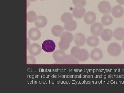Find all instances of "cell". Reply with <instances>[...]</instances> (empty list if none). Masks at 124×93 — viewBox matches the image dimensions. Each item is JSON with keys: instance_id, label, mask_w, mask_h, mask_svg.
Listing matches in <instances>:
<instances>
[{"instance_id": "31", "label": "cell", "mask_w": 124, "mask_h": 93, "mask_svg": "<svg viewBox=\"0 0 124 93\" xmlns=\"http://www.w3.org/2000/svg\"><path fill=\"white\" fill-rule=\"evenodd\" d=\"M29 1H31V2H34V1H35L37 0H28Z\"/></svg>"}, {"instance_id": "29", "label": "cell", "mask_w": 124, "mask_h": 93, "mask_svg": "<svg viewBox=\"0 0 124 93\" xmlns=\"http://www.w3.org/2000/svg\"><path fill=\"white\" fill-rule=\"evenodd\" d=\"M118 4L120 5H124V0H116Z\"/></svg>"}, {"instance_id": "25", "label": "cell", "mask_w": 124, "mask_h": 93, "mask_svg": "<svg viewBox=\"0 0 124 93\" xmlns=\"http://www.w3.org/2000/svg\"><path fill=\"white\" fill-rule=\"evenodd\" d=\"M82 54L79 61L80 62H84L87 61L90 56L88 52L85 49H82Z\"/></svg>"}, {"instance_id": "7", "label": "cell", "mask_w": 124, "mask_h": 93, "mask_svg": "<svg viewBox=\"0 0 124 93\" xmlns=\"http://www.w3.org/2000/svg\"><path fill=\"white\" fill-rule=\"evenodd\" d=\"M28 49L30 55L34 57L39 55L42 51L41 46L36 43L30 45Z\"/></svg>"}, {"instance_id": "22", "label": "cell", "mask_w": 124, "mask_h": 93, "mask_svg": "<svg viewBox=\"0 0 124 93\" xmlns=\"http://www.w3.org/2000/svg\"><path fill=\"white\" fill-rule=\"evenodd\" d=\"M79 62L72 57L71 54L67 55L66 57L64 62H62V64H79Z\"/></svg>"}, {"instance_id": "26", "label": "cell", "mask_w": 124, "mask_h": 93, "mask_svg": "<svg viewBox=\"0 0 124 93\" xmlns=\"http://www.w3.org/2000/svg\"><path fill=\"white\" fill-rule=\"evenodd\" d=\"M72 2L76 7H84L86 4V0H72Z\"/></svg>"}, {"instance_id": "30", "label": "cell", "mask_w": 124, "mask_h": 93, "mask_svg": "<svg viewBox=\"0 0 124 93\" xmlns=\"http://www.w3.org/2000/svg\"><path fill=\"white\" fill-rule=\"evenodd\" d=\"M122 48L124 50V40H123V42H122Z\"/></svg>"}, {"instance_id": "20", "label": "cell", "mask_w": 124, "mask_h": 93, "mask_svg": "<svg viewBox=\"0 0 124 93\" xmlns=\"http://www.w3.org/2000/svg\"><path fill=\"white\" fill-rule=\"evenodd\" d=\"M77 23L75 21L72 20L71 22L65 23L64 25V30L68 31H73L77 28Z\"/></svg>"}, {"instance_id": "23", "label": "cell", "mask_w": 124, "mask_h": 93, "mask_svg": "<svg viewBox=\"0 0 124 93\" xmlns=\"http://www.w3.org/2000/svg\"><path fill=\"white\" fill-rule=\"evenodd\" d=\"M73 17L72 14L66 12L62 15L60 19L62 22L65 24L73 20Z\"/></svg>"}, {"instance_id": "9", "label": "cell", "mask_w": 124, "mask_h": 93, "mask_svg": "<svg viewBox=\"0 0 124 93\" xmlns=\"http://www.w3.org/2000/svg\"><path fill=\"white\" fill-rule=\"evenodd\" d=\"M86 39L84 34L81 33H76L74 37V42L76 46H83L86 42Z\"/></svg>"}, {"instance_id": "2", "label": "cell", "mask_w": 124, "mask_h": 93, "mask_svg": "<svg viewBox=\"0 0 124 93\" xmlns=\"http://www.w3.org/2000/svg\"><path fill=\"white\" fill-rule=\"evenodd\" d=\"M42 49L46 53H50L54 52L55 50L56 46L55 43L53 40H46L42 43Z\"/></svg>"}, {"instance_id": "24", "label": "cell", "mask_w": 124, "mask_h": 93, "mask_svg": "<svg viewBox=\"0 0 124 93\" xmlns=\"http://www.w3.org/2000/svg\"><path fill=\"white\" fill-rule=\"evenodd\" d=\"M36 13L34 11H30L27 13V22L30 23L34 22L37 18Z\"/></svg>"}, {"instance_id": "21", "label": "cell", "mask_w": 124, "mask_h": 93, "mask_svg": "<svg viewBox=\"0 0 124 93\" xmlns=\"http://www.w3.org/2000/svg\"><path fill=\"white\" fill-rule=\"evenodd\" d=\"M113 18L111 16L105 14L103 16L101 19V23L105 26H108L112 24L113 22Z\"/></svg>"}, {"instance_id": "14", "label": "cell", "mask_w": 124, "mask_h": 93, "mask_svg": "<svg viewBox=\"0 0 124 93\" xmlns=\"http://www.w3.org/2000/svg\"><path fill=\"white\" fill-rule=\"evenodd\" d=\"M112 15L116 18L121 17L124 14V10L122 6L120 5H116L112 8Z\"/></svg>"}, {"instance_id": "32", "label": "cell", "mask_w": 124, "mask_h": 93, "mask_svg": "<svg viewBox=\"0 0 124 93\" xmlns=\"http://www.w3.org/2000/svg\"><path fill=\"white\" fill-rule=\"evenodd\" d=\"M41 0V1H44V0Z\"/></svg>"}, {"instance_id": "1", "label": "cell", "mask_w": 124, "mask_h": 93, "mask_svg": "<svg viewBox=\"0 0 124 93\" xmlns=\"http://www.w3.org/2000/svg\"><path fill=\"white\" fill-rule=\"evenodd\" d=\"M122 51V47L116 42H112L107 47V52L108 54L112 57H116L120 54Z\"/></svg>"}, {"instance_id": "10", "label": "cell", "mask_w": 124, "mask_h": 93, "mask_svg": "<svg viewBox=\"0 0 124 93\" xmlns=\"http://www.w3.org/2000/svg\"><path fill=\"white\" fill-rule=\"evenodd\" d=\"M96 18L97 17L95 13L90 11L85 14L84 17V20L86 24H92L95 22Z\"/></svg>"}, {"instance_id": "3", "label": "cell", "mask_w": 124, "mask_h": 93, "mask_svg": "<svg viewBox=\"0 0 124 93\" xmlns=\"http://www.w3.org/2000/svg\"><path fill=\"white\" fill-rule=\"evenodd\" d=\"M98 8L100 13L104 14L110 13L112 9L110 3L106 1H102L99 2L98 4Z\"/></svg>"}, {"instance_id": "5", "label": "cell", "mask_w": 124, "mask_h": 93, "mask_svg": "<svg viewBox=\"0 0 124 93\" xmlns=\"http://www.w3.org/2000/svg\"><path fill=\"white\" fill-rule=\"evenodd\" d=\"M103 54L100 49L95 48L93 49L90 54V57L91 60L94 62H98L103 58Z\"/></svg>"}, {"instance_id": "13", "label": "cell", "mask_w": 124, "mask_h": 93, "mask_svg": "<svg viewBox=\"0 0 124 93\" xmlns=\"http://www.w3.org/2000/svg\"><path fill=\"white\" fill-rule=\"evenodd\" d=\"M73 39L74 36L73 34L68 31H64L60 36V40L67 44H70Z\"/></svg>"}, {"instance_id": "16", "label": "cell", "mask_w": 124, "mask_h": 93, "mask_svg": "<svg viewBox=\"0 0 124 93\" xmlns=\"http://www.w3.org/2000/svg\"><path fill=\"white\" fill-rule=\"evenodd\" d=\"M70 53L72 57L79 61L82 55V49L77 46H73L71 49Z\"/></svg>"}, {"instance_id": "19", "label": "cell", "mask_w": 124, "mask_h": 93, "mask_svg": "<svg viewBox=\"0 0 124 93\" xmlns=\"http://www.w3.org/2000/svg\"><path fill=\"white\" fill-rule=\"evenodd\" d=\"M64 28L59 25H54L51 29V31L53 35L56 37H60V36L64 32Z\"/></svg>"}, {"instance_id": "8", "label": "cell", "mask_w": 124, "mask_h": 93, "mask_svg": "<svg viewBox=\"0 0 124 93\" xmlns=\"http://www.w3.org/2000/svg\"><path fill=\"white\" fill-rule=\"evenodd\" d=\"M30 39L37 41L39 39L41 36V33L37 28H32L29 29L28 33Z\"/></svg>"}, {"instance_id": "27", "label": "cell", "mask_w": 124, "mask_h": 93, "mask_svg": "<svg viewBox=\"0 0 124 93\" xmlns=\"http://www.w3.org/2000/svg\"><path fill=\"white\" fill-rule=\"evenodd\" d=\"M70 44H67L65 42L60 41L58 43V46L59 49L62 51H65L69 48Z\"/></svg>"}, {"instance_id": "28", "label": "cell", "mask_w": 124, "mask_h": 93, "mask_svg": "<svg viewBox=\"0 0 124 93\" xmlns=\"http://www.w3.org/2000/svg\"><path fill=\"white\" fill-rule=\"evenodd\" d=\"M36 60L34 56L32 55H28L27 56V64H36Z\"/></svg>"}, {"instance_id": "12", "label": "cell", "mask_w": 124, "mask_h": 93, "mask_svg": "<svg viewBox=\"0 0 124 93\" xmlns=\"http://www.w3.org/2000/svg\"><path fill=\"white\" fill-rule=\"evenodd\" d=\"M48 23L47 19L43 16H37L36 19L34 22V24L37 28H41L46 26Z\"/></svg>"}, {"instance_id": "6", "label": "cell", "mask_w": 124, "mask_h": 93, "mask_svg": "<svg viewBox=\"0 0 124 93\" xmlns=\"http://www.w3.org/2000/svg\"><path fill=\"white\" fill-rule=\"evenodd\" d=\"M103 25L99 23H94L90 27V31L93 36L98 37L100 35L103 30Z\"/></svg>"}, {"instance_id": "15", "label": "cell", "mask_w": 124, "mask_h": 93, "mask_svg": "<svg viewBox=\"0 0 124 93\" xmlns=\"http://www.w3.org/2000/svg\"><path fill=\"white\" fill-rule=\"evenodd\" d=\"M113 36V32L110 29H103L100 37L103 41L107 42L111 39Z\"/></svg>"}, {"instance_id": "11", "label": "cell", "mask_w": 124, "mask_h": 93, "mask_svg": "<svg viewBox=\"0 0 124 93\" xmlns=\"http://www.w3.org/2000/svg\"><path fill=\"white\" fill-rule=\"evenodd\" d=\"M86 10L84 7H75L72 10V14L74 17L77 19L81 18L84 17Z\"/></svg>"}, {"instance_id": "4", "label": "cell", "mask_w": 124, "mask_h": 93, "mask_svg": "<svg viewBox=\"0 0 124 93\" xmlns=\"http://www.w3.org/2000/svg\"><path fill=\"white\" fill-rule=\"evenodd\" d=\"M67 55L64 51L58 50L54 52L53 58L54 60L57 63L61 64L66 59Z\"/></svg>"}, {"instance_id": "17", "label": "cell", "mask_w": 124, "mask_h": 93, "mask_svg": "<svg viewBox=\"0 0 124 93\" xmlns=\"http://www.w3.org/2000/svg\"><path fill=\"white\" fill-rule=\"evenodd\" d=\"M86 44L92 47H95L99 44V40L97 37L95 36H90L86 39Z\"/></svg>"}, {"instance_id": "18", "label": "cell", "mask_w": 124, "mask_h": 93, "mask_svg": "<svg viewBox=\"0 0 124 93\" xmlns=\"http://www.w3.org/2000/svg\"><path fill=\"white\" fill-rule=\"evenodd\" d=\"M113 36L117 40H122L124 39V28L118 27L116 28L113 32Z\"/></svg>"}]
</instances>
